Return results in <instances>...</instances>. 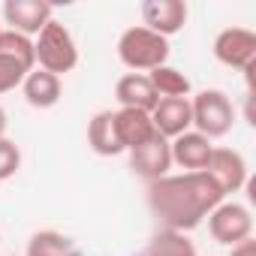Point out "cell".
Returning <instances> with one entry per match:
<instances>
[{
	"label": "cell",
	"instance_id": "6da1fadb",
	"mask_svg": "<svg viewBox=\"0 0 256 256\" xmlns=\"http://www.w3.org/2000/svg\"><path fill=\"white\" fill-rule=\"evenodd\" d=\"M226 196L220 187L208 178V172H181V175H163L148 184V208L163 223V229L172 232H190L196 229Z\"/></svg>",
	"mask_w": 256,
	"mask_h": 256
},
{
	"label": "cell",
	"instance_id": "7a4b0ae2",
	"mask_svg": "<svg viewBox=\"0 0 256 256\" xmlns=\"http://www.w3.org/2000/svg\"><path fill=\"white\" fill-rule=\"evenodd\" d=\"M118 58L126 70L148 76L151 70H157L169 60V40L142 28V24H133L118 40Z\"/></svg>",
	"mask_w": 256,
	"mask_h": 256
},
{
	"label": "cell",
	"instance_id": "3957f363",
	"mask_svg": "<svg viewBox=\"0 0 256 256\" xmlns=\"http://www.w3.org/2000/svg\"><path fill=\"white\" fill-rule=\"evenodd\" d=\"M34 54H36L40 70H46V72H52V76L70 72V70L78 64V48H76V40H72L70 28L60 24V22H54V18L36 34Z\"/></svg>",
	"mask_w": 256,
	"mask_h": 256
},
{
	"label": "cell",
	"instance_id": "277c9868",
	"mask_svg": "<svg viewBox=\"0 0 256 256\" xmlns=\"http://www.w3.org/2000/svg\"><path fill=\"white\" fill-rule=\"evenodd\" d=\"M190 114H193V126L196 133H202L205 139H220L232 130L235 124V108L232 100L223 90H199L196 96H190Z\"/></svg>",
	"mask_w": 256,
	"mask_h": 256
},
{
	"label": "cell",
	"instance_id": "5b68a950",
	"mask_svg": "<svg viewBox=\"0 0 256 256\" xmlns=\"http://www.w3.org/2000/svg\"><path fill=\"white\" fill-rule=\"evenodd\" d=\"M214 58L229 66L247 72L256 66V34L247 28H226L214 36Z\"/></svg>",
	"mask_w": 256,
	"mask_h": 256
},
{
	"label": "cell",
	"instance_id": "8992f818",
	"mask_svg": "<svg viewBox=\"0 0 256 256\" xmlns=\"http://www.w3.org/2000/svg\"><path fill=\"white\" fill-rule=\"evenodd\" d=\"M208 229H211L214 241L235 247L238 241H247L253 235V217L241 202H220L208 214Z\"/></svg>",
	"mask_w": 256,
	"mask_h": 256
},
{
	"label": "cell",
	"instance_id": "52a82bcc",
	"mask_svg": "<svg viewBox=\"0 0 256 256\" xmlns=\"http://www.w3.org/2000/svg\"><path fill=\"white\" fill-rule=\"evenodd\" d=\"M54 16V6L46 0H6L4 4V22L10 24L6 30L22 34V36H36Z\"/></svg>",
	"mask_w": 256,
	"mask_h": 256
},
{
	"label": "cell",
	"instance_id": "ba28073f",
	"mask_svg": "<svg viewBox=\"0 0 256 256\" xmlns=\"http://www.w3.org/2000/svg\"><path fill=\"white\" fill-rule=\"evenodd\" d=\"M208 178L220 187L223 196L229 193H238L244 184H247V160L235 151V148H214L211 151V160L205 166Z\"/></svg>",
	"mask_w": 256,
	"mask_h": 256
},
{
	"label": "cell",
	"instance_id": "9c48e42d",
	"mask_svg": "<svg viewBox=\"0 0 256 256\" xmlns=\"http://www.w3.org/2000/svg\"><path fill=\"white\" fill-rule=\"evenodd\" d=\"M130 169L136 175H142L148 184L169 175L172 169V151H169V139H163L160 133H154L145 145L130 151Z\"/></svg>",
	"mask_w": 256,
	"mask_h": 256
},
{
	"label": "cell",
	"instance_id": "30bf717a",
	"mask_svg": "<svg viewBox=\"0 0 256 256\" xmlns=\"http://www.w3.org/2000/svg\"><path fill=\"white\" fill-rule=\"evenodd\" d=\"M142 28L160 34V36H172L187 24V4L184 0H145L142 4Z\"/></svg>",
	"mask_w": 256,
	"mask_h": 256
},
{
	"label": "cell",
	"instance_id": "8fae6325",
	"mask_svg": "<svg viewBox=\"0 0 256 256\" xmlns=\"http://www.w3.org/2000/svg\"><path fill=\"white\" fill-rule=\"evenodd\" d=\"M169 151H172V163L181 166L184 172H205L214 145H211V139H205L202 133L187 130V133H181V136H175V139L169 142Z\"/></svg>",
	"mask_w": 256,
	"mask_h": 256
},
{
	"label": "cell",
	"instance_id": "7c38bea8",
	"mask_svg": "<svg viewBox=\"0 0 256 256\" xmlns=\"http://www.w3.org/2000/svg\"><path fill=\"white\" fill-rule=\"evenodd\" d=\"M151 124L154 130L163 136V139H175L181 133H187L193 126V114H190V96L184 100H160L154 108H151Z\"/></svg>",
	"mask_w": 256,
	"mask_h": 256
},
{
	"label": "cell",
	"instance_id": "4fadbf2b",
	"mask_svg": "<svg viewBox=\"0 0 256 256\" xmlns=\"http://www.w3.org/2000/svg\"><path fill=\"white\" fill-rule=\"evenodd\" d=\"M114 96H118L120 108H139V112H151L160 102V96H157V90H154V84L145 72L120 76L118 84H114Z\"/></svg>",
	"mask_w": 256,
	"mask_h": 256
},
{
	"label": "cell",
	"instance_id": "5bb4252c",
	"mask_svg": "<svg viewBox=\"0 0 256 256\" xmlns=\"http://www.w3.org/2000/svg\"><path fill=\"white\" fill-rule=\"evenodd\" d=\"M114 126H118V139H120L124 151H133V148L145 145L157 133L154 124H151V112H139V108H118Z\"/></svg>",
	"mask_w": 256,
	"mask_h": 256
},
{
	"label": "cell",
	"instance_id": "9a60e30c",
	"mask_svg": "<svg viewBox=\"0 0 256 256\" xmlns=\"http://www.w3.org/2000/svg\"><path fill=\"white\" fill-rule=\"evenodd\" d=\"M88 145L100 157H118V154H124V145L118 139V126H114V112L112 108L96 112L90 118V124H88Z\"/></svg>",
	"mask_w": 256,
	"mask_h": 256
},
{
	"label": "cell",
	"instance_id": "2e32d148",
	"mask_svg": "<svg viewBox=\"0 0 256 256\" xmlns=\"http://www.w3.org/2000/svg\"><path fill=\"white\" fill-rule=\"evenodd\" d=\"M22 90H24L28 106H34V108H52V106H58V100H60V76H52V72L34 66V70L24 76Z\"/></svg>",
	"mask_w": 256,
	"mask_h": 256
},
{
	"label": "cell",
	"instance_id": "e0dca14e",
	"mask_svg": "<svg viewBox=\"0 0 256 256\" xmlns=\"http://www.w3.org/2000/svg\"><path fill=\"white\" fill-rule=\"evenodd\" d=\"M28 256H82L76 241L58 229H40L28 241Z\"/></svg>",
	"mask_w": 256,
	"mask_h": 256
},
{
	"label": "cell",
	"instance_id": "ac0fdd59",
	"mask_svg": "<svg viewBox=\"0 0 256 256\" xmlns=\"http://www.w3.org/2000/svg\"><path fill=\"white\" fill-rule=\"evenodd\" d=\"M148 78H151V84H154L160 100H184V96H190V78L181 70L169 66V64L151 70Z\"/></svg>",
	"mask_w": 256,
	"mask_h": 256
},
{
	"label": "cell",
	"instance_id": "d6986e66",
	"mask_svg": "<svg viewBox=\"0 0 256 256\" xmlns=\"http://www.w3.org/2000/svg\"><path fill=\"white\" fill-rule=\"evenodd\" d=\"M142 256H199L193 241L184 232H172V229H160L148 247L142 250Z\"/></svg>",
	"mask_w": 256,
	"mask_h": 256
},
{
	"label": "cell",
	"instance_id": "ffe728a7",
	"mask_svg": "<svg viewBox=\"0 0 256 256\" xmlns=\"http://www.w3.org/2000/svg\"><path fill=\"white\" fill-rule=\"evenodd\" d=\"M0 52L4 54H12L18 58L24 66H36V54H34V40L30 36H22V34H12L4 28V34H0Z\"/></svg>",
	"mask_w": 256,
	"mask_h": 256
},
{
	"label": "cell",
	"instance_id": "44dd1931",
	"mask_svg": "<svg viewBox=\"0 0 256 256\" xmlns=\"http://www.w3.org/2000/svg\"><path fill=\"white\" fill-rule=\"evenodd\" d=\"M30 72V66H24L18 58H12V54H4L0 52V94H10V90H16L22 82H24V76Z\"/></svg>",
	"mask_w": 256,
	"mask_h": 256
},
{
	"label": "cell",
	"instance_id": "7402d4cb",
	"mask_svg": "<svg viewBox=\"0 0 256 256\" xmlns=\"http://www.w3.org/2000/svg\"><path fill=\"white\" fill-rule=\"evenodd\" d=\"M22 169V151L12 139H0V181H10Z\"/></svg>",
	"mask_w": 256,
	"mask_h": 256
},
{
	"label": "cell",
	"instance_id": "603a6c76",
	"mask_svg": "<svg viewBox=\"0 0 256 256\" xmlns=\"http://www.w3.org/2000/svg\"><path fill=\"white\" fill-rule=\"evenodd\" d=\"M229 256H256V241H253V238H247V241H238V244L229 250Z\"/></svg>",
	"mask_w": 256,
	"mask_h": 256
},
{
	"label": "cell",
	"instance_id": "cb8c5ba5",
	"mask_svg": "<svg viewBox=\"0 0 256 256\" xmlns=\"http://www.w3.org/2000/svg\"><path fill=\"white\" fill-rule=\"evenodd\" d=\"M4 136H6V112L0 108V139H4Z\"/></svg>",
	"mask_w": 256,
	"mask_h": 256
},
{
	"label": "cell",
	"instance_id": "d4e9b609",
	"mask_svg": "<svg viewBox=\"0 0 256 256\" xmlns=\"http://www.w3.org/2000/svg\"><path fill=\"white\" fill-rule=\"evenodd\" d=\"M0 34H4V28H0Z\"/></svg>",
	"mask_w": 256,
	"mask_h": 256
}]
</instances>
